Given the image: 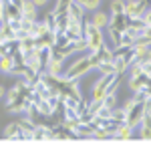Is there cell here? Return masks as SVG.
I'll return each mask as SVG.
<instances>
[{"label":"cell","instance_id":"1","mask_svg":"<svg viewBox=\"0 0 151 151\" xmlns=\"http://www.w3.org/2000/svg\"><path fill=\"white\" fill-rule=\"evenodd\" d=\"M83 36H85V40H87V50H89V52H95V50L105 42V36H103V32H101V28L95 26V24L91 22V18H89V20L83 18Z\"/></svg>","mask_w":151,"mask_h":151},{"label":"cell","instance_id":"2","mask_svg":"<svg viewBox=\"0 0 151 151\" xmlns=\"http://www.w3.org/2000/svg\"><path fill=\"white\" fill-rule=\"evenodd\" d=\"M151 6L149 0H125V14L129 18L133 16H143V12Z\"/></svg>","mask_w":151,"mask_h":151},{"label":"cell","instance_id":"3","mask_svg":"<svg viewBox=\"0 0 151 151\" xmlns=\"http://www.w3.org/2000/svg\"><path fill=\"white\" fill-rule=\"evenodd\" d=\"M145 115V109H143V103H135L131 109H127V119H125V123H127L131 129H137V125L141 123V119Z\"/></svg>","mask_w":151,"mask_h":151},{"label":"cell","instance_id":"4","mask_svg":"<svg viewBox=\"0 0 151 151\" xmlns=\"http://www.w3.org/2000/svg\"><path fill=\"white\" fill-rule=\"evenodd\" d=\"M151 85V77H147L145 73H139V75H133V77H129V89L135 93V91H141V89H145V87H149Z\"/></svg>","mask_w":151,"mask_h":151},{"label":"cell","instance_id":"5","mask_svg":"<svg viewBox=\"0 0 151 151\" xmlns=\"http://www.w3.org/2000/svg\"><path fill=\"white\" fill-rule=\"evenodd\" d=\"M127 22H129L127 14H109V24H107V28H115V30L125 32Z\"/></svg>","mask_w":151,"mask_h":151},{"label":"cell","instance_id":"6","mask_svg":"<svg viewBox=\"0 0 151 151\" xmlns=\"http://www.w3.org/2000/svg\"><path fill=\"white\" fill-rule=\"evenodd\" d=\"M137 133H139L141 139L145 141H151V113H145L141 123L137 125Z\"/></svg>","mask_w":151,"mask_h":151},{"label":"cell","instance_id":"7","mask_svg":"<svg viewBox=\"0 0 151 151\" xmlns=\"http://www.w3.org/2000/svg\"><path fill=\"white\" fill-rule=\"evenodd\" d=\"M45 75H50V77H58V75H63L65 70H63V60H58V58L50 57L48 58V63L45 65V70H42Z\"/></svg>","mask_w":151,"mask_h":151},{"label":"cell","instance_id":"8","mask_svg":"<svg viewBox=\"0 0 151 151\" xmlns=\"http://www.w3.org/2000/svg\"><path fill=\"white\" fill-rule=\"evenodd\" d=\"M50 133H52V127H48L45 123H36L35 129H32V137H30V139H35V141L50 139Z\"/></svg>","mask_w":151,"mask_h":151},{"label":"cell","instance_id":"9","mask_svg":"<svg viewBox=\"0 0 151 151\" xmlns=\"http://www.w3.org/2000/svg\"><path fill=\"white\" fill-rule=\"evenodd\" d=\"M47 32H50V22H48L47 18L32 22V28H30V36H32V38H38V36L47 35Z\"/></svg>","mask_w":151,"mask_h":151},{"label":"cell","instance_id":"10","mask_svg":"<svg viewBox=\"0 0 151 151\" xmlns=\"http://www.w3.org/2000/svg\"><path fill=\"white\" fill-rule=\"evenodd\" d=\"M14 67H16L14 55H0V73L12 75V73H14Z\"/></svg>","mask_w":151,"mask_h":151},{"label":"cell","instance_id":"11","mask_svg":"<svg viewBox=\"0 0 151 151\" xmlns=\"http://www.w3.org/2000/svg\"><path fill=\"white\" fill-rule=\"evenodd\" d=\"M2 12H4V20H8V22H12V20H20V18H22V10H20V8H16V6L10 4V2H6V4H4Z\"/></svg>","mask_w":151,"mask_h":151},{"label":"cell","instance_id":"12","mask_svg":"<svg viewBox=\"0 0 151 151\" xmlns=\"http://www.w3.org/2000/svg\"><path fill=\"white\" fill-rule=\"evenodd\" d=\"M85 6H83V2L81 0H73L70 2V6H69V10H67V14L69 16H73V18H77V20H83L85 18Z\"/></svg>","mask_w":151,"mask_h":151},{"label":"cell","instance_id":"13","mask_svg":"<svg viewBox=\"0 0 151 151\" xmlns=\"http://www.w3.org/2000/svg\"><path fill=\"white\" fill-rule=\"evenodd\" d=\"M20 97H22V85H20V81L16 83L14 87L6 89V105H12L14 101H18Z\"/></svg>","mask_w":151,"mask_h":151},{"label":"cell","instance_id":"14","mask_svg":"<svg viewBox=\"0 0 151 151\" xmlns=\"http://www.w3.org/2000/svg\"><path fill=\"white\" fill-rule=\"evenodd\" d=\"M2 137L4 139H20V125H18V121L8 123L6 129L2 131Z\"/></svg>","mask_w":151,"mask_h":151},{"label":"cell","instance_id":"15","mask_svg":"<svg viewBox=\"0 0 151 151\" xmlns=\"http://www.w3.org/2000/svg\"><path fill=\"white\" fill-rule=\"evenodd\" d=\"M133 133H135V129H131L127 123H121V125L117 127V131H115V139L117 141H127V139L133 137Z\"/></svg>","mask_w":151,"mask_h":151},{"label":"cell","instance_id":"16","mask_svg":"<svg viewBox=\"0 0 151 151\" xmlns=\"http://www.w3.org/2000/svg\"><path fill=\"white\" fill-rule=\"evenodd\" d=\"M22 18H28V20H36V14H38V8L32 4V0H24L22 4Z\"/></svg>","mask_w":151,"mask_h":151},{"label":"cell","instance_id":"17","mask_svg":"<svg viewBox=\"0 0 151 151\" xmlns=\"http://www.w3.org/2000/svg\"><path fill=\"white\" fill-rule=\"evenodd\" d=\"M91 22H93L95 26H99V28H105V26L109 24V14L97 8V10H95V14H93V18H91Z\"/></svg>","mask_w":151,"mask_h":151},{"label":"cell","instance_id":"18","mask_svg":"<svg viewBox=\"0 0 151 151\" xmlns=\"http://www.w3.org/2000/svg\"><path fill=\"white\" fill-rule=\"evenodd\" d=\"M97 73L99 75H109V73H115V67H113V60H101L97 63Z\"/></svg>","mask_w":151,"mask_h":151},{"label":"cell","instance_id":"19","mask_svg":"<svg viewBox=\"0 0 151 151\" xmlns=\"http://www.w3.org/2000/svg\"><path fill=\"white\" fill-rule=\"evenodd\" d=\"M111 119L117 121V123H125V119H127V111H125V107H115Z\"/></svg>","mask_w":151,"mask_h":151},{"label":"cell","instance_id":"20","mask_svg":"<svg viewBox=\"0 0 151 151\" xmlns=\"http://www.w3.org/2000/svg\"><path fill=\"white\" fill-rule=\"evenodd\" d=\"M101 105L103 107H109V109H115L117 107V93H107L101 99Z\"/></svg>","mask_w":151,"mask_h":151},{"label":"cell","instance_id":"21","mask_svg":"<svg viewBox=\"0 0 151 151\" xmlns=\"http://www.w3.org/2000/svg\"><path fill=\"white\" fill-rule=\"evenodd\" d=\"M111 14H125V0H111Z\"/></svg>","mask_w":151,"mask_h":151},{"label":"cell","instance_id":"22","mask_svg":"<svg viewBox=\"0 0 151 151\" xmlns=\"http://www.w3.org/2000/svg\"><path fill=\"white\" fill-rule=\"evenodd\" d=\"M70 2H73V0H57V4H55V14H65V12L69 10Z\"/></svg>","mask_w":151,"mask_h":151},{"label":"cell","instance_id":"23","mask_svg":"<svg viewBox=\"0 0 151 151\" xmlns=\"http://www.w3.org/2000/svg\"><path fill=\"white\" fill-rule=\"evenodd\" d=\"M83 6H85V10H97L99 6H101V0H81Z\"/></svg>","mask_w":151,"mask_h":151},{"label":"cell","instance_id":"24","mask_svg":"<svg viewBox=\"0 0 151 151\" xmlns=\"http://www.w3.org/2000/svg\"><path fill=\"white\" fill-rule=\"evenodd\" d=\"M121 30H115V28H109V36H111V40H113V47H119V42H121Z\"/></svg>","mask_w":151,"mask_h":151},{"label":"cell","instance_id":"25","mask_svg":"<svg viewBox=\"0 0 151 151\" xmlns=\"http://www.w3.org/2000/svg\"><path fill=\"white\" fill-rule=\"evenodd\" d=\"M141 18H143L145 26H151V6H149V8H147L145 12H143V16H141Z\"/></svg>","mask_w":151,"mask_h":151},{"label":"cell","instance_id":"26","mask_svg":"<svg viewBox=\"0 0 151 151\" xmlns=\"http://www.w3.org/2000/svg\"><path fill=\"white\" fill-rule=\"evenodd\" d=\"M143 109H145V113H151V95L145 97V101H143Z\"/></svg>","mask_w":151,"mask_h":151},{"label":"cell","instance_id":"27","mask_svg":"<svg viewBox=\"0 0 151 151\" xmlns=\"http://www.w3.org/2000/svg\"><path fill=\"white\" fill-rule=\"evenodd\" d=\"M141 67H143V73H145L147 77H151V60H147V63H145V65H141Z\"/></svg>","mask_w":151,"mask_h":151},{"label":"cell","instance_id":"28","mask_svg":"<svg viewBox=\"0 0 151 151\" xmlns=\"http://www.w3.org/2000/svg\"><path fill=\"white\" fill-rule=\"evenodd\" d=\"M32 4H35L36 8H45L48 4V0H32Z\"/></svg>","mask_w":151,"mask_h":151},{"label":"cell","instance_id":"29","mask_svg":"<svg viewBox=\"0 0 151 151\" xmlns=\"http://www.w3.org/2000/svg\"><path fill=\"white\" fill-rule=\"evenodd\" d=\"M6 2H10V4H14L16 8H22V4H24V0H6Z\"/></svg>","mask_w":151,"mask_h":151},{"label":"cell","instance_id":"30","mask_svg":"<svg viewBox=\"0 0 151 151\" xmlns=\"http://www.w3.org/2000/svg\"><path fill=\"white\" fill-rule=\"evenodd\" d=\"M2 97H6V89H4V87L0 85V99H2Z\"/></svg>","mask_w":151,"mask_h":151},{"label":"cell","instance_id":"31","mask_svg":"<svg viewBox=\"0 0 151 151\" xmlns=\"http://www.w3.org/2000/svg\"><path fill=\"white\" fill-rule=\"evenodd\" d=\"M4 4H6V0H0V10L4 8Z\"/></svg>","mask_w":151,"mask_h":151}]
</instances>
